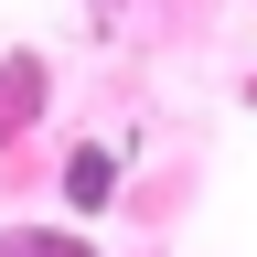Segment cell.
I'll list each match as a JSON object with an SVG mask.
<instances>
[{
  "mask_svg": "<svg viewBox=\"0 0 257 257\" xmlns=\"http://www.w3.org/2000/svg\"><path fill=\"white\" fill-rule=\"evenodd\" d=\"M32 96H43V64H11V75H0V128L32 118Z\"/></svg>",
  "mask_w": 257,
  "mask_h": 257,
  "instance_id": "cell-2",
  "label": "cell"
},
{
  "mask_svg": "<svg viewBox=\"0 0 257 257\" xmlns=\"http://www.w3.org/2000/svg\"><path fill=\"white\" fill-rule=\"evenodd\" d=\"M107 182H118V161H107V150H75V172H64V193H75L86 214L107 204Z\"/></svg>",
  "mask_w": 257,
  "mask_h": 257,
  "instance_id": "cell-1",
  "label": "cell"
},
{
  "mask_svg": "<svg viewBox=\"0 0 257 257\" xmlns=\"http://www.w3.org/2000/svg\"><path fill=\"white\" fill-rule=\"evenodd\" d=\"M0 257H86V246H75V236H43V225H11Z\"/></svg>",
  "mask_w": 257,
  "mask_h": 257,
  "instance_id": "cell-3",
  "label": "cell"
}]
</instances>
